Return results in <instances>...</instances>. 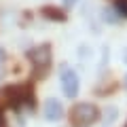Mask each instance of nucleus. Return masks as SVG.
<instances>
[{"label": "nucleus", "instance_id": "10", "mask_svg": "<svg viewBox=\"0 0 127 127\" xmlns=\"http://www.w3.org/2000/svg\"><path fill=\"white\" fill-rule=\"evenodd\" d=\"M125 89H127V74H125Z\"/></svg>", "mask_w": 127, "mask_h": 127}, {"label": "nucleus", "instance_id": "6", "mask_svg": "<svg viewBox=\"0 0 127 127\" xmlns=\"http://www.w3.org/2000/svg\"><path fill=\"white\" fill-rule=\"evenodd\" d=\"M114 11L121 17H127V0H114Z\"/></svg>", "mask_w": 127, "mask_h": 127}, {"label": "nucleus", "instance_id": "4", "mask_svg": "<svg viewBox=\"0 0 127 127\" xmlns=\"http://www.w3.org/2000/svg\"><path fill=\"white\" fill-rule=\"evenodd\" d=\"M30 59L36 64V66L47 68V66L51 64V49H49V45H42V47L32 49V51H30Z\"/></svg>", "mask_w": 127, "mask_h": 127}, {"label": "nucleus", "instance_id": "7", "mask_svg": "<svg viewBox=\"0 0 127 127\" xmlns=\"http://www.w3.org/2000/svg\"><path fill=\"white\" fill-rule=\"evenodd\" d=\"M106 114H108V117H104V121H106V123H112L114 119H117V108H114V106H110V108L106 110Z\"/></svg>", "mask_w": 127, "mask_h": 127}, {"label": "nucleus", "instance_id": "2", "mask_svg": "<svg viewBox=\"0 0 127 127\" xmlns=\"http://www.w3.org/2000/svg\"><path fill=\"white\" fill-rule=\"evenodd\" d=\"M59 81H62V91H64V95H66L68 100H74V97L78 95V89H81L78 74L74 72L72 68H64Z\"/></svg>", "mask_w": 127, "mask_h": 127}, {"label": "nucleus", "instance_id": "5", "mask_svg": "<svg viewBox=\"0 0 127 127\" xmlns=\"http://www.w3.org/2000/svg\"><path fill=\"white\" fill-rule=\"evenodd\" d=\"M40 13L45 15L47 19H51V21H66V15H64V11L55 9V6H42Z\"/></svg>", "mask_w": 127, "mask_h": 127}, {"label": "nucleus", "instance_id": "12", "mask_svg": "<svg viewBox=\"0 0 127 127\" xmlns=\"http://www.w3.org/2000/svg\"><path fill=\"white\" fill-rule=\"evenodd\" d=\"M125 127H127V125H125Z\"/></svg>", "mask_w": 127, "mask_h": 127}, {"label": "nucleus", "instance_id": "8", "mask_svg": "<svg viewBox=\"0 0 127 127\" xmlns=\"http://www.w3.org/2000/svg\"><path fill=\"white\" fill-rule=\"evenodd\" d=\"M76 2H78V0H64V4H68V6H74Z\"/></svg>", "mask_w": 127, "mask_h": 127}, {"label": "nucleus", "instance_id": "1", "mask_svg": "<svg viewBox=\"0 0 127 127\" xmlns=\"http://www.w3.org/2000/svg\"><path fill=\"white\" fill-rule=\"evenodd\" d=\"M100 119V110L95 104H89V102H81L72 108V123L78 127H87L91 123H95Z\"/></svg>", "mask_w": 127, "mask_h": 127}, {"label": "nucleus", "instance_id": "11", "mask_svg": "<svg viewBox=\"0 0 127 127\" xmlns=\"http://www.w3.org/2000/svg\"><path fill=\"white\" fill-rule=\"evenodd\" d=\"M123 59H125V62H127V53H125V55H123Z\"/></svg>", "mask_w": 127, "mask_h": 127}, {"label": "nucleus", "instance_id": "3", "mask_svg": "<svg viewBox=\"0 0 127 127\" xmlns=\"http://www.w3.org/2000/svg\"><path fill=\"white\" fill-rule=\"evenodd\" d=\"M42 114H45L47 121H59V119L64 117V106L59 100H55V97H49V100L45 102V110H42Z\"/></svg>", "mask_w": 127, "mask_h": 127}, {"label": "nucleus", "instance_id": "9", "mask_svg": "<svg viewBox=\"0 0 127 127\" xmlns=\"http://www.w3.org/2000/svg\"><path fill=\"white\" fill-rule=\"evenodd\" d=\"M2 57H4V51H2V49H0V59H2Z\"/></svg>", "mask_w": 127, "mask_h": 127}]
</instances>
